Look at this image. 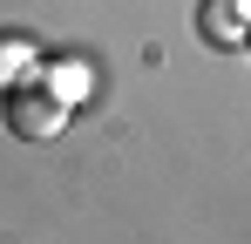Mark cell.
Here are the masks:
<instances>
[{
  "label": "cell",
  "instance_id": "7a4b0ae2",
  "mask_svg": "<svg viewBox=\"0 0 251 244\" xmlns=\"http://www.w3.org/2000/svg\"><path fill=\"white\" fill-rule=\"evenodd\" d=\"M34 81H41V88L61 102V109H75V102H88V95H95V75H88V61H75V54L41 61V68H34Z\"/></svg>",
  "mask_w": 251,
  "mask_h": 244
},
{
  "label": "cell",
  "instance_id": "277c9868",
  "mask_svg": "<svg viewBox=\"0 0 251 244\" xmlns=\"http://www.w3.org/2000/svg\"><path fill=\"white\" fill-rule=\"evenodd\" d=\"M204 27L217 34V48H238V41H245V34H238V14H231L224 0H217V7H204Z\"/></svg>",
  "mask_w": 251,
  "mask_h": 244
},
{
  "label": "cell",
  "instance_id": "3957f363",
  "mask_svg": "<svg viewBox=\"0 0 251 244\" xmlns=\"http://www.w3.org/2000/svg\"><path fill=\"white\" fill-rule=\"evenodd\" d=\"M34 68H41L34 41L27 34H0V95H14L21 81H34Z\"/></svg>",
  "mask_w": 251,
  "mask_h": 244
},
{
  "label": "cell",
  "instance_id": "6da1fadb",
  "mask_svg": "<svg viewBox=\"0 0 251 244\" xmlns=\"http://www.w3.org/2000/svg\"><path fill=\"white\" fill-rule=\"evenodd\" d=\"M0 102H7V129H14L21 143H54V136L68 129V109L48 95L41 81H21V88L0 95Z\"/></svg>",
  "mask_w": 251,
  "mask_h": 244
}]
</instances>
